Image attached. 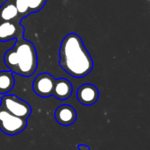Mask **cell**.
Listing matches in <instances>:
<instances>
[{
    "mask_svg": "<svg viewBox=\"0 0 150 150\" xmlns=\"http://www.w3.org/2000/svg\"><path fill=\"white\" fill-rule=\"evenodd\" d=\"M54 118L58 124L63 127L73 125L77 118L76 111L69 105H62L54 112Z\"/></svg>",
    "mask_w": 150,
    "mask_h": 150,
    "instance_id": "ba28073f",
    "label": "cell"
},
{
    "mask_svg": "<svg viewBox=\"0 0 150 150\" xmlns=\"http://www.w3.org/2000/svg\"><path fill=\"white\" fill-rule=\"evenodd\" d=\"M24 34L25 27L21 25V22L0 21V42L23 39Z\"/></svg>",
    "mask_w": 150,
    "mask_h": 150,
    "instance_id": "8992f818",
    "label": "cell"
},
{
    "mask_svg": "<svg viewBox=\"0 0 150 150\" xmlns=\"http://www.w3.org/2000/svg\"><path fill=\"white\" fill-rule=\"evenodd\" d=\"M15 85V78L13 73L10 70L0 71V94L6 95Z\"/></svg>",
    "mask_w": 150,
    "mask_h": 150,
    "instance_id": "8fae6325",
    "label": "cell"
},
{
    "mask_svg": "<svg viewBox=\"0 0 150 150\" xmlns=\"http://www.w3.org/2000/svg\"><path fill=\"white\" fill-rule=\"evenodd\" d=\"M25 2L32 14V13L40 11L45 6L47 0H25Z\"/></svg>",
    "mask_w": 150,
    "mask_h": 150,
    "instance_id": "4fadbf2b",
    "label": "cell"
},
{
    "mask_svg": "<svg viewBox=\"0 0 150 150\" xmlns=\"http://www.w3.org/2000/svg\"><path fill=\"white\" fill-rule=\"evenodd\" d=\"M76 148L78 150H91V149L87 145H84V144H78Z\"/></svg>",
    "mask_w": 150,
    "mask_h": 150,
    "instance_id": "5bb4252c",
    "label": "cell"
},
{
    "mask_svg": "<svg viewBox=\"0 0 150 150\" xmlns=\"http://www.w3.org/2000/svg\"><path fill=\"white\" fill-rule=\"evenodd\" d=\"M73 91V87L71 83L66 78L55 79L53 94L55 98L59 100H66L70 98Z\"/></svg>",
    "mask_w": 150,
    "mask_h": 150,
    "instance_id": "9c48e42d",
    "label": "cell"
},
{
    "mask_svg": "<svg viewBox=\"0 0 150 150\" xmlns=\"http://www.w3.org/2000/svg\"><path fill=\"white\" fill-rule=\"evenodd\" d=\"M59 57L61 68L75 78L88 76L93 69V60L77 33H70L63 38Z\"/></svg>",
    "mask_w": 150,
    "mask_h": 150,
    "instance_id": "6da1fadb",
    "label": "cell"
},
{
    "mask_svg": "<svg viewBox=\"0 0 150 150\" xmlns=\"http://www.w3.org/2000/svg\"><path fill=\"white\" fill-rule=\"evenodd\" d=\"M15 4H16L18 12L19 14V17L21 18V19L26 18L27 16H29L31 14L29 7L25 2V0H15Z\"/></svg>",
    "mask_w": 150,
    "mask_h": 150,
    "instance_id": "7c38bea8",
    "label": "cell"
},
{
    "mask_svg": "<svg viewBox=\"0 0 150 150\" xmlns=\"http://www.w3.org/2000/svg\"><path fill=\"white\" fill-rule=\"evenodd\" d=\"M55 83V78L49 73L39 74L33 83L34 93L40 98H48L52 96Z\"/></svg>",
    "mask_w": 150,
    "mask_h": 150,
    "instance_id": "5b68a950",
    "label": "cell"
},
{
    "mask_svg": "<svg viewBox=\"0 0 150 150\" xmlns=\"http://www.w3.org/2000/svg\"><path fill=\"white\" fill-rule=\"evenodd\" d=\"M21 20L15 4V0H6L0 6V21L21 22Z\"/></svg>",
    "mask_w": 150,
    "mask_h": 150,
    "instance_id": "30bf717a",
    "label": "cell"
},
{
    "mask_svg": "<svg viewBox=\"0 0 150 150\" xmlns=\"http://www.w3.org/2000/svg\"><path fill=\"white\" fill-rule=\"evenodd\" d=\"M27 127V120L17 117L0 106V130L7 135L22 133Z\"/></svg>",
    "mask_w": 150,
    "mask_h": 150,
    "instance_id": "277c9868",
    "label": "cell"
},
{
    "mask_svg": "<svg viewBox=\"0 0 150 150\" xmlns=\"http://www.w3.org/2000/svg\"><path fill=\"white\" fill-rule=\"evenodd\" d=\"M76 98L80 104L87 106L92 105L98 100L99 91L91 83H84L78 88Z\"/></svg>",
    "mask_w": 150,
    "mask_h": 150,
    "instance_id": "52a82bcc",
    "label": "cell"
},
{
    "mask_svg": "<svg viewBox=\"0 0 150 150\" xmlns=\"http://www.w3.org/2000/svg\"><path fill=\"white\" fill-rule=\"evenodd\" d=\"M0 106L10 113L25 120L32 114L31 105L15 95H4L0 100Z\"/></svg>",
    "mask_w": 150,
    "mask_h": 150,
    "instance_id": "3957f363",
    "label": "cell"
},
{
    "mask_svg": "<svg viewBox=\"0 0 150 150\" xmlns=\"http://www.w3.org/2000/svg\"><path fill=\"white\" fill-rule=\"evenodd\" d=\"M4 62L11 72L24 77L33 76L38 67V57L34 45L25 40H16L14 46L7 50Z\"/></svg>",
    "mask_w": 150,
    "mask_h": 150,
    "instance_id": "7a4b0ae2",
    "label": "cell"
}]
</instances>
